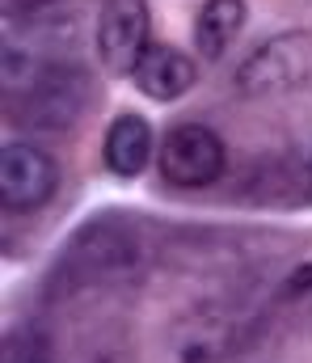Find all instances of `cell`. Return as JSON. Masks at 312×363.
<instances>
[{"instance_id":"obj_7","label":"cell","mask_w":312,"mask_h":363,"mask_svg":"<svg viewBox=\"0 0 312 363\" xmlns=\"http://www.w3.org/2000/svg\"><path fill=\"white\" fill-rule=\"evenodd\" d=\"M245 0H207L199 9V21H195V47L203 51V60H219L236 34L245 30Z\"/></svg>"},{"instance_id":"obj_6","label":"cell","mask_w":312,"mask_h":363,"mask_svg":"<svg viewBox=\"0 0 312 363\" xmlns=\"http://www.w3.org/2000/svg\"><path fill=\"white\" fill-rule=\"evenodd\" d=\"M152 148H156V144H152L148 118L122 110V114H114V123L105 127L102 161L114 178H139V174L148 169V161H152Z\"/></svg>"},{"instance_id":"obj_5","label":"cell","mask_w":312,"mask_h":363,"mask_svg":"<svg viewBox=\"0 0 312 363\" xmlns=\"http://www.w3.org/2000/svg\"><path fill=\"white\" fill-rule=\"evenodd\" d=\"M131 81H135V89L144 93V97H152V101H173V97L195 89L199 64L186 51L169 47V43H148L144 55H139V64L131 68Z\"/></svg>"},{"instance_id":"obj_4","label":"cell","mask_w":312,"mask_h":363,"mask_svg":"<svg viewBox=\"0 0 312 363\" xmlns=\"http://www.w3.org/2000/svg\"><path fill=\"white\" fill-rule=\"evenodd\" d=\"M148 47V0H98V55L114 77H131Z\"/></svg>"},{"instance_id":"obj_3","label":"cell","mask_w":312,"mask_h":363,"mask_svg":"<svg viewBox=\"0 0 312 363\" xmlns=\"http://www.w3.org/2000/svg\"><path fill=\"white\" fill-rule=\"evenodd\" d=\"M59 190V165L34 144H4L0 152V203L4 211H38Z\"/></svg>"},{"instance_id":"obj_2","label":"cell","mask_w":312,"mask_h":363,"mask_svg":"<svg viewBox=\"0 0 312 363\" xmlns=\"http://www.w3.org/2000/svg\"><path fill=\"white\" fill-rule=\"evenodd\" d=\"M228 148L207 123H173L161 140V174L173 186L203 190L224 178Z\"/></svg>"},{"instance_id":"obj_8","label":"cell","mask_w":312,"mask_h":363,"mask_svg":"<svg viewBox=\"0 0 312 363\" xmlns=\"http://www.w3.org/2000/svg\"><path fill=\"white\" fill-rule=\"evenodd\" d=\"M308 291H312V262L300 267V271L287 279V300H300V296H308Z\"/></svg>"},{"instance_id":"obj_1","label":"cell","mask_w":312,"mask_h":363,"mask_svg":"<svg viewBox=\"0 0 312 363\" xmlns=\"http://www.w3.org/2000/svg\"><path fill=\"white\" fill-rule=\"evenodd\" d=\"M312 85V30H287L258 43L241 68L236 89L245 97H283Z\"/></svg>"}]
</instances>
